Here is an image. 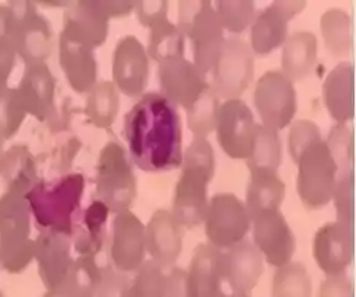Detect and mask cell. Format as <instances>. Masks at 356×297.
Listing matches in <instances>:
<instances>
[{"instance_id": "6da1fadb", "label": "cell", "mask_w": 356, "mask_h": 297, "mask_svg": "<svg viewBox=\"0 0 356 297\" xmlns=\"http://www.w3.org/2000/svg\"><path fill=\"white\" fill-rule=\"evenodd\" d=\"M129 158L149 173L170 172L183 163L181 118L159 92L143 94L124 117Z\"/></svg>"}, {"instance_id": "7a4b0ae2", "label": "cell", "mask_w": 356, "mask_h": 297, "mask_svg": "<svg viewBox=\"0 0 356 297\" xmlns=\"http://www.w3.org/2000/svg\"><path fill=\"white\" fill-rule=\"evenodd\" d=\"M180 168L170 212L181 229H195L204 220L209 205L207 188L215 175V152L207 139L191 140Z\"/></svg>"}, {"instance_id": "3957f363", "label": "cell", "mask_w": 356, "mask_h": 297, "mask_svg": "<svg viewBox=\"0 0 356 297\" xmlns=\"http://www.w3.org/2000/svg\"><path fill=\"white\" fill-rule=\"evenodd\" d=\"M85 178L67 173L53 181H38L25 198L40 232H57L70 236L85 192Z\"/></svg>"}, {"instance_id": "277c9868", "label": "cell", "mask_w": 356, "mask_h": 297, "mask_svg": "<svg viewBox=\"0 0 356 297\" xmlns=\"http://www.w3.org/2000/svg\"><path fill=\"white\" fill-rule=\"evenodd\" d=\"M31 223L25 194L6 189L0 197V266L10 274L25 271L34 261Z\"/></svg>"}, {"instance_id": "5b68a950", "label": "cell", "mask_w": 356, "mask_h": 297, "mask_svg": "<svg viewBox=\"0 0 356 297\" xmlns=\"http://www.w3.org/2000/svg\"><path fill=\"white\" fill-rule=\"evenodd\" d=\"M177 26L191 42L193 65L203 76H207L212 71L225 41L224 29L219 24L213 5L207 0L180 2Z\"/></svg>"}, {"instance_id": "8992f818", "label": "cell", "mask_w": 356, "mask_h": 297, "mask_svg": "<svg viewBox=\"0 0 356 297\" xmlns=\"http://www.w3.org/2000/svg\"><path fill=\"white\" fill-rule=\"evenodd\" d=\"M95 188L98 200L114 214L130 210L136 198L138 181L131 160L126 148L117 142H110L101 148Z\"/></svg>"}, {"instance_id": "52a82bcc", "label": "cell", "mask_w": 356, "mask_h": 297, "mask_svg": "<svg viewBox=\"0 0 356 297\" xmlns=\"http://www.w3.org/2000/svg\"><path fill=\"white\" fill-rule=\"evenodd\" d=\"M295 165L296 192L307 209L320 210L332 203L339 171L325 142L321 139L309 146Z\"/></svg>"}, {"instance_id": "ba28073f", "label": "cell", "mask_w": 356, "mask_h": 297, "mask_svg": "<svg viewBox=\"0 0 356 297\" xmlns=\"http://www.w3.org/2000/svg\"><path fill=\"white\" fill-rule=\"evenodd\" d=\"M211 74L209 86L219 99H240L253 80L254 53L240 37H228Z\"/></svg>"}, {"instance_id": "9c48e42d", "label": "cell", "mask_w": 356, "mask_h": 297, "mask_svg": "<svg viewBox=\"0 0 356 297\" xmlns=\"http://www.w3.org/2000/svg\"><path fill=\"white\" fill-rule=\"evenodd\" d=\"M203 225L207 244L225 251L245 239L251 219L244 201L231 192H220L209 200Z\"/></svg>"}, {"instance_id": "30bf717a", "label": "cell", "mask_w": 356, "mask_h": 297, "mask_svg": "<svg viewBox=\"0 0 356 297\" xmlns=\"http://www.w3.org/2000/svg\"><path fill=\"white\" fill-rule=\"evenodd\" d=\"M253 101L261 124L277 131L288 127L296 114L295 86L280 70L263 74L256 85Z\"/></svg>"}, {"instance_id": "8fae6325", "label": "cell", "mask_w": 356, "mask_h": 297, "mask_svg": "<svg viewBox=\"0 0 356 297\" xmlns=\"http://www.w3.org/2000/svg\"><path fill=\"white\" fill-rule=\"evenodd\" d=\"M259 124L253 111L241 99L220 103L216 118V139L231 159H247L253 148Z\"/></svg>"}, {"instance_id": "7c38bea8", "label": "cell", "mask_w": 356, "mask_h": 297, "mask_svg": "<svg viewBox=\"0 0 356 297\" xmlns=\"http://www.w3.org/2000/svg\"><path fill=\"white\" fill-rule=\"evenodd\" d=\"M146 232L143 221L130 210L117 213L111 221L110 258L118 271L136 273L146 261Z\"/></svg>"}, {"instance_id": "4fadbf2b", "label": "cell", "mask_w": 356, "mask_h": 297, "mask_svg": "<svg viewBox=\"0 0 356 297\" xmlns=\"http://www.w3.org/2000/svg\"><path fill=\"white\" fill-rule=\"evenodd\" d=\"M149 80V56L133 35L123 37L113 53V83L129 98H140Z\"/></svg>"}, {"instance_id": "5bb4252c", "label": "cell", "mask_w": 356, "mask_h": 297, "mask_svg": "<svg viewBox=\"0 0 356 297\" xmlns=\"http://www.w3.org/2000/svg\"><path fill=\"white\" fill-rule=\"evenodd\" d=\"M313 257L325 275L345 274L355 258V226L339 220L321 226L313 241Z\"/></svg>"}, {"instance_id": "9a60e30c", "label": "cell", "mask_w": 356, "mask_h": 297, "mask_svg": "<svg viewBox=\"0 0 356 297\" xmlns=\"http://www.w3.org/2000/svg\"><path fill=\"white\" fill-rule=\"evenodd\" d=\"M158 80L161 95L172 105L186 111L209 87L206 76L186 57H177L158 65Z\"/></svg>"}, {"instance_id": "2e32d148", "label": "cell", "mask_w": 356, "mask_h": 297, "mask_svg": "<svg viewBox=\"0 0 356 297\" xmlns=\"http://www.w3.org/2000/svg\"><path fill=\"white\" fill-rule=\"evenodd\" d=\"M305 2H273L256 15L251 24L250 49L254 56H269L288 38L289 21L305 9Z\"/></svg>"}, {"instance_id": "e0dca14e", "label": "cell", "mask_w": 356, "mask_h": 297, "mask_svg": "<svg viewBox=\"0 0 356 297\" xmlns=\"http://www.w3.org/2000/svg\"><path fill=\"white\" fill-rule=\"evenodd\" d=\"M251 229H253V244L261 252L264 262L279 269L292 261L296 239L289 223L280 212L253 219Z\"/></svg>"}, {"instance_id": "ac0fdd59", "label": "cell", "mask_w": 356, "mask_h": 297, "mask_svg": "<svg viewBox=\"0 0 356 297\" xmlns=\"http://www.w3.org/2000/svg\"><path fill=\"white\" fill-rule=\"evenodd\" d=\"M28 115L51 121L56 115V79L47 65L26 66L17 87Z\"/></svg>"}, {"instance_id": "d6986e66", "label": "cell", "mask_w": 356, "mask_h": 297, "mask_svg": "<svg viewBox=\"0 0 356 297\" xmlns=\"http://www.w3.org/2000/svg\"><path fill=\"white\" fill-rule=\"evenodd\" d=\"M34 260L42 285L47 290L57 289L73 262L70 236L57 232H40L34 241Z\"/></svg>"}, {"instance_id": "ffe728a7", "label": "cell", "mask_w": 356, "mask_h": 297, "mask_svg": "<svg viewBox=\"0 0 356 297\" xmlns=\"http://www.w3.org/2000/svg\"><path fill=\"white\" fill-rule=\"evenodd\" d=\"M146 252L162 270L172 269L183 249L181 228L170 210H156L145 225Z\"/></svg>"}, {"instance_id": "44dd1931", "label": "cell", "mask_w": 356, "mask_h": 297, "mask_svg": "<svg viewBox=\"0 0 356 297\" xmlns=\"http://www.w3.org/2000/svg\"><path fill=\"white\" fill-rule=\"evenodd\" d=\"M224 274L232 290L251 293L264 273V258L253 242L241 241L222 251Z\"/></svg>"}, {"instance_id": "7402d4cb", "label": "cell", "mask_w": 356, "mask_h": 297, "mask_svg": "<svg viewBox=\"0 0 356 297\" xmlns=\"http://www.w3.org/2000/svg\"><path fill=\"white\" fill-rule=\"evenodd\" d=\"M110 19L92 5V0H85L69 5L63 17L62 35L76 41L94 51L107 41Z\"/></svg>"}, {"instance_id": "603a6c76", "label": "cell", "mask_w": 356, "mask_h": 297, "mask_svg": "<svg viewBox=\"0 0 356 297\" xmlns=\"http://www.w3.org/2000/svg\"><path fill=\"white\" fill-rule=\"evenodd\" d=\"M58 60L69 86L76 94H88L98 83L95 51L60 34Z\"/></svg>"}, {"instance_id": "cb8c5ba5", "label": "cell", "mask_w": 356, "mask_h": 297, "mask_svg": "<svg viewBox=\"0 0 356 297\" xmlns=\"http://www.w3.org/2000/svg\"><path fill=\"white\" fill-rule=\"evenodd\" d=\"M13 44L25 67L46 65L53 53V28L37 10L17 25Z\"/></svg>"}, {"instance_id": "d4e9b609", "label": "cell", "mask_w": 356, "mask_h": 297, "mask_svg": "<svg viewBox=\"0 0 356 297\" xmlns=\"http://www.w3.org/2000/svg\"><path fill=\"white\" fill-rule=\"evenodd\" d=\"M187 271L196 297H218L229 287L224 274L222 251L209 244H200L195 249Z\"/></svg>"}, {"instance_id": "484cf974", "label": "cell", "mask_w": 356, "mask_h": 297, "mask_svg": "<svg viewBox=\"0 0 356 297\" xmlns=\"http://www.w3.org/2000/svg\"><path fill=\"white\" fill-rule=\"evenodd\" d=\"M323 101L337 124H348L355 118V67L339 63L323 83Z\"/></svg>"}, {"instance_id": "4316f807", "label": "cell", "mask_w": 356, "mask_h": 297, "mask_svg": "<svg viewBox=\"0 0 356 297\" xmlns=\"http://www.w3.org/2000/svg\"><path fill=\"white\" fill-rule=\"evenodd\" d=\"M110 210L99 200L79 210L73 221L70 239L79 255L94 257L107 241V220Z\"/></svg>"}, {"instance_id": "83f0119b", "label": "cell", "mask_w": 356, "mask_h": 297, "mask_svg": "<svg viewBox=\"0 0 356 297\" xmlns=\"http://www.w3.org/2000/svg\"><path fill=\"white\" fill-rule=\"evenodd\" d=\"M285 194L286 185L277 173L251 172L244 203L250 219L280 212Z\"/></svg>"}, {"instance_id": "f1b7e54d", "label": "cell", "mask_w": 356, "mask_h": 297, "mask_svg": "<svg viewBox=\"0 0 356 297\" xmlns=\"http://www.w3.org/2000/svg\"><path fill=\"white\" fill-rule=\"evenodd\" d=\"M317 65V38L313 33L298 31L289 35L282 51V73L293 83L307 79Z\"/></svg>"}, {"instance_id": "f546056e", "label": "cell", "mask_w": 356, "mask_h": 297, "mask_svg": "<svg viewBox=\"0 0 356 297\" xmlns=\"http://www.w3.org/2000/svg\"><path fill=\"white\" fill-rule=\"evenodd\" d=\"M0 176L6 183V189L22 194H26L38 183L35 159L26 146L17 144L6 151Z\"/></svg>"}, {"instance_id": "4dcf8cb0", "label": "cell", "mask_w": 356, "mask_h": 297, "mask_svg": "<svg viewBox=\"0 0 356 297\" xmlns=\"http://www.w3.org/2000/svg\"><path fill=\"white\" fill-rule=\"evenodd\" d=\"M247 167L251 172L277 173V169L284 160V147L279 131L270 127L259 124L253 148L248 155Z\"/></svg>"}, {"instance_id": "1f68e13d", "label": "cell", "mask_w": 356, "mask_h": 297, "mask_svg": "<svg viewBox=\"0 0 356 297\" xmlns=\"http://www.w3.org/2000/svg\"><path fill=\"white\" fill-rule=\"evenodd\" d=\"M120 111V95L110 80L98 82L88 92L85 114L98 128H110Z\"/></svg>"}, {"instance_id": "d6a6232c", "label": "cell", "mask_w": 356, "mask_h": 297, "mask_svg": "<svg viewBox=\"0 0 356 297\" xmlns=\"http://www.w3.org/2000/svg\"><path fill=\"white\" fill-rule=\"evenodd\" d=\"M101 281V269L94 257L79 255L73 260L62 285L54 290H60L67 297H95Z\"/></svg>"}, {"instance_id": "836d02e7", "label": "cell", "mask_w": 356, "mask_h": 297, "mask_svg": "<svg viewBox=\"0 0 356 297\" xmlns=\"http://www.w3.org/2000/svg\"><path fill=\"white\" fill-rule=\"evenodd\" d=\"M186 37L170 19L162 21L149 29L146 53L158 65L171 58L184 57Z\"/></svg>"}, {"instance_id": "e575fe53", "label": "cell", "mask_w": 356, "mask_h": 297, "mask_svg": "<svg viewBox=\"0 0 356 297\" xmlns=\"http://www.w3.org/2000/svg\"><path fill=\"white\" fill-rule=\"evenodd\" d=\"M324 46L330 54L343 57L350 53V17L342 9H330L323 13L320 21Z\"/></svg>"}, {"instance_id": "d590c367", "label": "cell", "mask_w": 356, "mask_h": 297, "mask_svg": "<svg viewBox=\"0 0 356 297\" xmlns=\"http://www.w3.org/2000/svg\"><path fill=\"white\" fill-rule=\"evenodd\" d=\"M273 297H313V283L301 262H288L276 269Z\"/></svg>"}, {"instance_id": "8d00e7d4", "label": "cell", "mask_w": 356, "mask_h": 297, "mask_svg": "<svg viewBox=\"0 0 356 297\" xmlns=\"http://www.w3.org/2000/svg\"><path fill=\"white\" fill-rule=\"evenodd\" d=\"M220 99L212 92L211 86L187 110V126L195 137L207 139L215 131Z\"/></svg>"}, {"instance_id": "74e56055", "label": "cell", "mask_w": 356, "mask_h": 297, "mask_svg": "<svg viewBox=\"0 0 356 297\" xmlns=\"http://www.w3.org/2000/svg\"><path fill=\"white\" fill-rule=\"evenodd\" d=\"M215 6L222 29L231 34L244 33L256 18V5L250 0H222Z\"/></svg>"}, {"instance_id": "f35d334b", "label": "cell", "mask_w": 356, "mask_h": 297, "mask_svg": "<svg viewBox=\"0 0 356 297\" xmlns=\"http://www.w3.org/2000/svg\"><path fill=\"white\" fill-rule=\"evenodd\" d=\"M339 173L355 172V133L348 124H334L324 140Z\"/></svg>"}, {"instance_id": "ab89813d", "label": "cell", "mask_w": 356, "mask_h": 297, "mask_svg": "<svg viewBox=\"0 0 356 297\" xmlns=\"http://www.w3.org/2000/svg\"><path fill=\"white\" fill-rule=\"evenodd\" d=\"M17 87H6L0 94V140H9L19 131L26 118Z\"/></svg>"}, {"instance_id": "60d3db41", "label": "cell", "mask_w": 356, "mask_h": 297, "mask_svg": "<svg viewBox=\"0 0 356 297\" xmlns=\"http://www.w3.org/2000/svg\"><path fill=\"white\" fill-rule=\"evenodd\" d=\"M129 297H165V273L154 261L145 264L131 278Z\"/></svg>"}, {"instance_id": "b9f144b4", "label": "cell", "mask_w": 356, "mask_h": 297, "mask_svg": "<svg viewBox=\"0 0 356 297\" xmlns=\"http://www.w3.org/2000/svg\"><path fill=\"white\" fill-rule=\"evenodd\" d=\"M332 201L337 220L355 226V172L339 173Z\"/></svg>"}, {"instance_id": "7bdbcfd3", "label": "cell", "mask_w": 356, "mask_h": 297, "mask_svg": "<svg viewBox=\"0 0 356 297\" xmlns=\"http://www.w3.org/2000/svg\"><path fill=\"white\" fill-rule=\"evenodd\" d=\"M321 139L318 126L311 120H296L292 123L288 136V151L293 163L298 162L301 155L309 146H313Z\"/></svg>"}, {"instance_id": "ee69618b", "label": "cell", "mask_w": 356, "mask_h": 297, "mask_svg": "<svg viewBox=\"0 0 356 297\" xmlns=\"http://www.w3.org/2000/svg\"><path fill=\"white\" fill-rule=\"evenodd\" d=\"M131 278L113 265L101 269V281L95 297H129Z\"/></svg>"}, {"instance_id": "f6af8a7d", "label": "cell", "mask_w": 356, "mask_h": 297, "mask_svg": "<svg viewBox=\"0 0 356 297\" xmlns=\"http://www.w3.org/2000/svg\"><path fill=\"white\" fill-rule=\"evenodd\" d=\"M168 2L165 0H140V2H135V9H133L139 24L149 29L168 19Z\"/></svg>"}, {"instance_id": "bcb514c9", "label": "cell", "mask_w": 356, "mask_h": 297, "mask_svg": "<svg viewBox=\"0 0 356 297\" xmlns=\"http://www.w3.org/2000/svg\"><path fill=\"white\" fill-rule=\"evenodd\" d=\"M165 297H196L187 270L172 266L165 274Z\"/></svg>"}, {"instance_id": "7dc6e473", "label": "cell", "mask_w": 356, "mask_h": 297, "mask_svg": "<svg viewBox=\"0 0 356 297\" xmlns=\"http://www.w3.org/2000/svg\"><path fill=\"white\" fill-rule=\"evenodd\" d=\"M318 297H355L352 281L345 275H327L321 283Z\"/></svg>"}, {"instance_id": "c3c4849f", "label": "cell", "mask_w": 356, "mask_h": 297, "mask_svg": "<svg viewBox=\"0 0 356 297\" xmlns=\"http://www.w3.org/2000/svg\"><path fill=\"white\" fill-rule=\"evenodd\" d=\"M92 5L107 19L124 18L135 9V2L131 0H92Z\"/></svg>"}, {"instance_id": "681fc988", "label": "cell", "mask_w": 356, "mask_h": 297, "mask_svg": "<svg viewBox=\"0 0 356 297\" xmlns=\"http://www.w3.org/2000/svg\"><path fill=\"white\" fill-rule=\"evenodd\" d=\"M17 57L13 46H0V94L8 87V80L17 65Z\"/></svg>"}, {"instance_id": "f907efd6", "label": "cell", "mask_w": 356, "mask_h": 297, "mask_svg": "<svg viewBox=\"0 0 356 297\" xmlns=\"http://www.w3.org/2000/svg\"><path fill=\"white\" fill-rule=\"evenodd\" d=\"M17 24L6 5H0V46H13ZM17 51V50H15Z\"/></svg>"}, {"instance_id": "816d5d0a", "label": "cell", "mask_w": 356, "mask_h": 297, "mask_svg": "<svg viewBox=\"0 0 356 297\" xmlns=\"http://www.w3.org/2000/svg\"><path fill=\"white\" fill-rule=\"evenodd\" d=\"M219 297H251L248 293H243V291H236L232 290L231 287H228L224 293H222Z\"/></svg>"}, {"instance_id": "f5cc1de1", "label": "cell", "mask_w": 356, "mask_h": 297, "mask_svg": "<svg viewBox=\"0 0 356 297\" xmlns=\"http://www.w3.org/2000/svg\"><path fill=\"white\" fill-rule=\"evenodd\" d=\"M5 153H6V148H5V142H3V140H0V175H2V165H3Z\"/></svg>"}, {"instance_id": "db71d44e", "label": "cell", "mask_w": 356, "mask_h": 297, "mask_svg": "<svg viewBox=\"0 0 356 297\" xmlns=\"http://www.w3.org/2000/svg\"><path fill=\"white\" fill-rule=\"evenodd\" d=\"M42 297H67V296L60 290H47Z\"/></svg>"}, {"instance_id": "11a10c76", "label": "cell", "mask_w": 356, "mask_h": 297, "mask_svg": "<svg viewBox=\"0 0 356 297\" xmlns=\"http://www.w3.org/2000/svg\"><path fill=\"white\" fill-rule=\"evenodd\" d=\"M0 297H6V296H5L2 291H0Z\"/></svg>"}]
</instances>
